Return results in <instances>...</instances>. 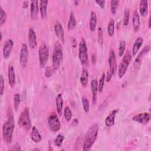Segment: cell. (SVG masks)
Masks as SVG:
<instances>
[{"instance_id": "f35d334b", "label": "cell", "mask_w": 151, "mask_h": 151, "mask_svg": "<svg viewBox=\"0 0 151 151\" xmlns=\"http://www.w3.org/2000/svg\"><path fill=\"white\" fill-rule=\"evenodd\" d=\"M97 35H98V42L100 45H102L103 44V32L101 27H99L97 29Z\"/></svg>"}, {"instance_id": "8d00e7d4", "label": "cell", "mask_w": 151, "mask_h": 151, "mask_svg": "<svg viewBox=\"0 0 151 151\" xmlns=\"http://www.w3.org/2000/svg\"><path fill=\"white\" fill-rule=\"evenodd\" d=\"M64 115L67 122H70L72 118V111L68 106H66L64 110Z\"/></svg>"}, {"instance_id": "bcb514c9", "label": "cell", "mask_w": 151, "mask_h": 151, "mask_svg": "<svg viewBox=\"0 0 151 151\" xmlns=\"http://www.w3.org/2000/svg\"><path fill=\"white\" fill-rule=\"evenodd\" d=\"M71 42H72L71 45H73V47H76V44H77V43H76V40L74 38H73V39H72Z\"/></svg>"}, {"instance_id": "2e32d148", "label": "cell", "mask_w": 151, "mask_h": 151, "mask_svg": "<svg viewBox=\"0 0 151 151\" xmlns=\"http://www.w3.org/2000/svg\"><path fill=\"white\" fill-rule=\"evenodd\" d=\"M28 42L29 47L32 49H35L37 47V35L32 28H30L28 31Z\"/></svg>"}, {"instance_id": "4316f807", "label": "cell", "mask_w": 151, "mask_h": 151, "mask_svg": "<svg viewBox=\"0 0 151 151\" xmlns=\"http://www.w3.org/2000/svg\"><path fill=\"white\" fill-rule=\"evenodd\" d=\"M97 15L95 12L91 11L90 13V21H89V25H90V29L91 31H94L96 29V25H97Z\"/></svg>"}, {"instance_id": "cb8c5ba5", "label": "cell", "mask_w": 151, "mask_h": 151, "mask_svg": "<svg viewBox=\"0 0 151 151\" xmlns=\"http://www.w3.org/2000/svg\"><path fill=\"white\" fill-rule=\"evenodd\" d=\"M29 137H30L31 139L35 143H38L42 139L41 135L40 134L39 131L35 127V126L32 127L31 130V132L29 134Z\"/></svg>"}, {"instance_id": "b9f144b4", "label": "cell", "mask_w": 151, "mask_h": 151, "mask_svg": "<svg viewBox=\"0 0 151 151\" xmlns=\"http://www.w3.org/2000/svg\"><path fill=\"white\" fill-rule=\"evenodd\" d=\"M96 3H97L99 6L101 8H104V5H105V1H103V0H97L95 1Z\"/></svg>"}, {"instance_id": "7a4b0ae2", "label": "cell", "mask_w": 151, "mask_h": 151, "mask_svg": "<svg viewBox=\"0 0 151 151\" xmlns=\"http://www.w3.org/2000/svg\"><path fill=\"white\" fill-rule=\"evenodd\" d=\"M98 133L99 125L97 123H94L88 128L85 134L83 141V150L88 151L91 149L97 139Z\"/></svg>"}, {"instance_id": "d590c367", "label": "cell", "mask_w": 151, "mask_h": 151, "mask_svg": "<svg viewBox=\"0 0 151 151\" xmlns=\"http://www.w3.org/2000/svg\"><path fill=\"white\" fill-rule=\"evenodd\" d=\"M64 140V136L61 134H58L56 137L55 138L54 140V145L57 146V147H61L62 144H63V142Z\"/></svg>"}, {"instance_id": "f6af8a7d", "label": "cell", "mask_w": 151, "mask_h": 151, "mask_svg": "<svg viewBox=\"0 0 151 151\" xmlns=\"http://www.w3.org/2000/svg\"><path fill=\"white\" fill-rule=\"evenodd\" d=\"M28 4H29V2L28 1H24L22 2V8H27L28 6Z\"/></svg>"}, {"instance_id": "74e56055", "label": "cell", "mask_w": 151, "mask_h": 151, "mask_svg": "<svg viewBox=\"0 0 151 151\" xmlns=\"http://www.w3.org/2000/svg\"><path fill=\"white\" fill-rule=\"evenodd\" d=\"M119 3V1L117 0H111L110 1V9H111L110 10H111V12L113 15H114L116 13Z\"/></svg>"}, {"instance_id": "7402d4cb", "label": "cell", "mask_w": 151, "mask_h": 151, "mask_svg": "<svg viewBox=\"0 0 151 151\" xmlns=\"http://www.w3.org/2000/svg\"><path fill=\"white\" fill-rule=\"evenodd\" d=\"M132 25L134 31H138L140 26V19L139 12L137 11H134L132 16Z\"/></svg>"}, {"instance_id": "6da1fadb", "label": "cell", "mask_w": 151, "mask_h": 151, "mask_svg": "<svg viewBox=\"0 0 151 151\" xmlns=\"http://www.w3.org/2000/svg\"><path fill=\"white\" fill-rule=\"evenodd\" d=\"M15 127V122L14 119V116L11 112L8 114V118L6 120L4 123L2 127V134L4 141L9 144L12 140V135Z\"/></svg>"}, {"instance_id": "1f68e13d", "label": "cell", "mask_w": 151, "mask_h": 151, "mask_svg": "<svg viewBox=\"0 0 151 151\" xmlns=\"http://www.w3.org/2000/svg\"><path fill=\"white\" fill-rule=\"evenodd\" d=\"M105 80H106V75H105L104 73H103L102 75L99 80V81L98 82V91L100 93L103 91Z\"/></svg>"}, {"instance_id": "d4e9b609", "label": "cell", "mask_w": 151, "mask_h": 151, "mask_svg": "<svg viewBox=\"0 0 151 151\" xmlns=\"http://www.w3.org/2000/svg\"><path fill=\"white\" fill-rule=\"evenodd\" d=\"M139 12L143 17L146 16L148 13V1L147 0H142L139 4Z\"/></svg>"}, {"instance_id": "ee69618b", "label": "cell", "mask_w": 151, "mask_h": 151, "mask_svg": "<svg viewBox=\"0 0 151 151\" xmlns=\"http://www.w3.org/2000/svg\"><path fill=\"white\" fill-rule=\"evenodd\" d=\"M91 60L92 64H96V57L95 54L93 53V54L91 55Z\"/></svg>"}, {"instance_id": "ab89813d", "label": "cell", "mask_w": 151, "mask_h": 151, "mask_svg": "<svg viewBox=\"0 0 151 151\" xmlns=\"http://www.w3.org/2000/svg\"><path fill=\"white\" fill-rule=\"evenodd\" d=\"M5 89V80L3 76H0V94L2 96L4 94Z\"/></svg>"}, {"instance_id": "d6a6232c", "label": "cell", "mask_w": 151, "mask_h": 151, "mask_svg": "<svg viewBox=\"0 0 151 151\" xmlns=\"http://www.w3.org/2000/svg\"><path fill=\"white\" fill-rule=\"evenodd\" d=\"M7 19V15L6 14V12L4 10L2 6H0V25L2 26L3 24H4L6 21Z\"/></svg>"}, {"instance_id": "277c9868", "label": "cell", "mask_w": 151, "mask_h": 151, "mask_svg": "<svg viewBox=\"0 0 151 151\" xmlns=\"http://www.w3.org/2000/svg\"><path fill=\"white\" fill-rule=\"evenodd\" d=\"M18 123L21 128L26 131H29L31 129V121L29 116V110L28 107H25L21 113Z\"/></svg>"}, {"instance_id": "52a82bcc", "label": "cell", "mask_w": 151, "mask_h": 151, "mask_svg": "<svg viewBox=\"0 0 151 151\" xmlns=\"http://www.w3.org/2000/svg\"><path fill=\"white\" fill-rule=\"evenodd\" d=\"M78 58L83 66H87L88 64V55L87 44L85 40L83 38L78 45Z\"/></svg>"}, {"instance_id": "3957f363", "label": "cell", "mask_w": 151, "mask_h": 151, "mask_svg": "<svg viewBox=\"0 0 151 151\" xmlns=\"http://www.w3.org/2000/svg\"><path fill=\"white\" fill-rule=\"evenodd\" d=\"M63 59V52L61 44L56 41L54 44V50L52 55V68L54 70H57L60 66Z\"/></svg>"}, {"instance_id": "ffe728a7", "label": "cell", "mask_w": 151, "mask_h": 151, "mask_svg": "<svg viewBox=\"0 0 151 151\" xmlns=\"http://www.w3.org/2000/svg\"><path fill=\"white\" fill-rule=\"evenodd\" d=\"M63 104H64V101H63L62 94L59 93L57 95V96L55 97L56 110H57V112L59 116H61L63 109Z\"/></svg>"}, {"instance_id": "e0dca14e", "label": "cell", "mask_w": 151, "mask_h": 151, "mask_svg": "<svg viewBox=\"0 0 151 151\" xmlns=\"http://www.w3.org/2000/svg\"><path fill=\"white\" fill-rule=\"evenodd\" d=\"M8 79L9 85L13 87L15 84V72L13 65L11 64L8 65Z\"/></svg>"}, {"instance_id": "ac0fdd59", "label": "cell", "mask_w": 151, "mask_h": 151, "mask_svg": "<svg viewBox=\"0 0 151 151\" xmlns=\"http://www.w3.org/2000/svg\"><path fill=\"white\" fill-rule=\"evenodd\" d=\"M118 111H119V109H114V110H112L107 116V117L105 119V121H104V123H105V124L106 125V126L110 127L114 124L116 115Z\"/></svg>"}, {"instance_id": "e575fe53", "label": "cell", "mask_w": 151, "mask_h": 151, "mask_svg": "<svg viewBox=\"0 0 151 151\" xmlns=\"http://www.w3.org/2000/svg\"><path fill=\"white\" fill-rule=\"evenodd\" d=\"M21 103V97L19 93H15L14 97V107L15 110L17 111L19 108Z\"/></svg>"}, {"instance_id": "30bf717a", "label": "cell", "mask_w": 151, "mask_h": 151, "mask_svg": "<svg viewBox=\"0 0 151 151\" xmlns=\"http://www.w3.org/2000/svg\"><path fill=\"white\" fill-rule=\"evenodd\" d=\"M28 50L27 45L25 43L22 44L20 54H19V63L23 68H25L28 63Z\"/></svg>"}, {"instance_id": "83f0119b", "label": "cell", "mask_w": 151, "mask_h": 151, "mask_svg": "<svg viewBox=\"0 0 151 151\" xmlns=\"http://www.w3.org/2000/svg\"><path fill=\"white\" fill-rule=\"evenodd\" d=\"M76 26V20L75 18L74 14L73 11H71L70 14L69 19L67 24V28L68 30L73 29Z\"/></svg>"}, {"instance_id": "603a6c76", "label": "cell", "mask_w": 151, "mask_h": 151, "mask_svg": "<svg viewBox=\"0 0 151 151\" xmlns=\"http://www.w3.org/2000/svg\"><path fill=\"white\" fill-rule=\"evenodd\" d=\"M47 4H48V1L47 0H41L39 2L40 12V16L42 19H44L47 17Z\"/></svg>"}, {"instance_id": "5b68a950", "label": "cell", "mask_w": 151, "mask_h": 151, "mask_svg": "<svg viewBox=\"0 0 151 151\" xmlns=\"http://www.w3.org/2000/svg\"><path fill=\"white\" fill-rule=\"evenodd\" d=\"M108 64L109 66V70L107 71V76H106V80L107 82L110 81L112 76L115 74L117 66L115 52L113 49H111L110 51L108 58Z\"/></svg>"}, {"instance_id": "44dd1931", "label": "cell", "mask_w": 151, "mask_h": 151, "mask_svg": "<svg viewBox=\"0 0 151 151\" xmlns=\"http://www.w3.org/2000/svg\"><path fill=\"white\" fill-rule=\"evenodd\" d=\"M91 88L92 92V101L96 104L97 101V93L98 91V81L97 79H93L91 81Z\"/></svg>"}, {"instance_id": "4dcf8cb0", "label": "cell", "mask_w": 151, "mask_h": 151, "mask_svg": "<svg viewBox=\"0 0 151 151\" xmlns=\"http://www.w3.org/2000/svg\"><path fill=\"white\" fill-rule=\"evenodd\" d=\"M81 101L83 104V110L86 113H88L90 110V105H89V101L87 97L83 96L81 98Z\"/></svg>"}, {"instance_id": "9c48e42d", "label": "cell", "mask_w": 151, "mask_h": 151, "mask_svg": "<svg viewBox=\"0 0 151 151\" xmlns=\"http://www.w3.org/2000/svg\"><path fill=\"white\" fill-rule=\"evenodd\" d=\"M48 124L50 130L52 132H58L61 127V124L59 119L56 114H51L48 119Z\"/></svg>"}, {"instance_id": "836d02e7", "label": "cell", "mask_w": 151, "mask_h": 151, "mask_svg": "<svg viewBox=\"0 0 151 151\" xmlns=\"http://www.w3.org/2000/svg\"><path fill=\"white\" fill-rule=\"evenodd\" d=\"M129 18H130V11L129 9L126 8L124 11V16H123V25L124 26H127L129 22Z\"/></svg>"}, {"instance_id": "8992f818", "label": "cell", "mask_w": 151, "mask_h": 151, "mask_svg": "<svg viewBox=\"0 0 151 151\" xmlns=\"http://www.w3.org/2000/svg\"><path fill=\"white\" fill-rule=\"evenodd\" d=\"M132 54L129 50H127L123 57V58L119 64L118 68V76L120 78L124 77L127 69L130 63L132 60Z\"/></svg>"}, {"instance_id": "7bdbcfd3", "label": "cell", "mask_w": 151, "mask_h": 151, "mask_svg": "<svg viewBox=\"0 0 151 151\" xmlns=\"http://www.w3.org/2000/svg\"><path fill=\"white\" fill-rule=\"evenodd\" d=\"M13 148H11L10 149V150H21V148H20V146L19 144H15L14 146H12Z\"/></svg>"}, {"instance_id": "4fadbf2b", "label": "cell", "mask_w": 151, "mask_h": 151, "mask_svg": "<svg viewBox=\"0 0 151 151\" xmlns=\"http://www.w3.org/2000/svg\"><path fill=\"white\" fill-rule=\"evenodd\" d=\"M14 46V41L11 39H8L4 44L2 48V54L4 58H8L11 53Z\"/></svg>"}, {"instance_id": "f546056e", "label": "cell", "mask_w": 151, "mask_h": 151, "mask_svg": "<svg viewBox=\"0 0 151 151\" xmlns=\"http://www.w3.org/2000/svg\"><path fill=\"white\" fill-rule=\"evenodd\" d=\"M126 49V41L124 40H120L118 47V54L119 57H122Z\"/></svg>"}, {"instance_id": "9a60e30c", "label": "cell", "mask_w": 151, "mask_h": 151, "mask_svg": "<svg viewBox=\"0 0 151 151\" xmlns=\"http://www.w3.org/2000/svg\"><path fill=\"white\" fill-rule=\"evenodd\" d=\"M54 32L56 36L60 40V41L64 43V31L63 29V27L62 24L59 21H56L55 24L54 25Z\"/></svg>"}, {"instance_id": "c3c4849f", "label": "cell", "mask_w": 151, "mask_h": 151, "mask_svg": "<svg viewBox=\"0 0 151 151\" xmlns=\"http://www.w3.org/2000/svg\"><path fill=\"white\" fill-rule=\"evenodd\" d=\"M74 3H75V4H77L79 3V1H75V2H74Z\"/></svg>"}, {"instance_id": "484cf974", "label": "cell", "mask_w": 151, "mask_h": 151, "mask_svg": "<svg viewBox=\"0 0 151 151\" xmlns=\"http://www.w3.org/2000/svg\"><path fill=\"white\" fill-rule=\"evenodd\" d=\"M80 83L83 87H86L88 82V72L86 68L84 67L83 68L80 77Z\"/></svg>"}, {"instance_id": "8fae6325", "label": "cell", "mask_w": 151, "mask_h": 151, "mask_svg": "<svg viewBox=\"0 0 151 151\" xmlns=\"http://www.w3.org/2000/svg\"><path fill=\"white\" fill-rule=\"evenodd\" d=\"M150 45H147L145 46L143 48V49L142 50V51L138 54L137 57L136 58V59L134 60V64H133L134 68L136 70H137L138 68H139V67L142 64L144 55L145 54H146L150 51Z\"/></svg>"}, {"instance_id": "d6986e66", "label": "cell", "mask_w": 151, "mask_h": 151, "mask_svg": "<svg viewBox=\"0 0 151 151\" xmlns=\"http://www.w3.org/2000/svg\"><path fill=\"white\" fill-rule=\"evenodd\" d=\"M143 42V39L142 37H138L135 40L132 47V51L131 52L132 57H134L137 54L141 46L142 45Z\"/></svg>"}, {"instance_id": "ba28073f", "label": "cell", "mask_w": 151, "mask_h": 151, "mask_svg": "<svg viewBox=\"0 0 151 151\" xmlns=\"http://www.w3.org/2000/svg\"><path fill=\"white\" fill-rule=\"evenodd\" d=\"M38 57L40 65L41 67H44L48 59L49 49L45 43H42L38 49Z\"/></svg>"}, {"instance_id": "5bb4252c", "label": "cell", "mask_w": 151, "mask_h": 151, "mask_svg": "<svg viewBox=\"0 0 151 151\" xmlns=\"http://www.w3.org/2000/svg\"><path fill=\"white\" fill-rule=\"evenodd\" d=\"M30 4V15L31 18L33 20L37 19L38 17L39 9V2L37 0L31 1Z\"/></svg>"}, {"instance_id": "60d3db41", "label": "cell", "mask_w": 151, "mask_h": 151, "mask_svg": "<svg viewBox=\"0 0 151 151\" xmlns=\"http://www.w3.org/2000/svg\"><path fill=\"white\" fill-rule=\"evenodd\" d=\"M54 71V69L52 68H51L50 67H47L46 70H45V77H48V78L50 77H51V76H52V73H53Z\"/></svg>"}, {"instance_id": "f1b7e54d", "label": "cell", "mask_w": 151, "mask_h": 151, "mask_svg": "<svg viewBox=\"0 0 151 151\" xmlns=\"http://www.w3.org/2000/svg\"><path fill=\"white\" fill-rule=\"evenodd\" d=\"M107 33L110 37H112L114 34V20L113 18H110L107 24Z\"/></svg>"}, {"instance_id": "7c38bea8", "label": "cell", "mask_w": 151, "mask_h": 151, "mask_svg": "<svg viewBox=\"0 0 151 151\" xmlns=\"http://www.w3.org/2000/svg\"><path fill=\"white\" fill-rule=\"evenodd\" d=\"M132 119L140 123V124H147L150 120V114L149 113H139L137 114L134 115Z\"/></svg>"}, {"instance_id": "7dc6e473", "label": "cell", "mask_w": 151, "mask_h": 151, "mask_svg": "<svg viewBox=\"0 0 151 151\" xmlns=\"http://www.w3.org/2000/svg\"><path fill=\"white\" fill-rule=\"evenodd\" d=\"M148 25H149L148 28H150V17H149V22H148Z\"/></svg>"}]
</instances>
